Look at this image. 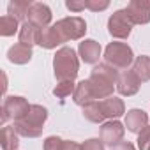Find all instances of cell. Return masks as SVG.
<instances>
[{"label": "cell", "mask_w": 150, "mask_h": 150, "mask_svg": "<svg viewBox=\"0 0 150 150\" xmlns=\"http://www.w3.org/2000/svg\"><path fill=\"white\" fill-rule=\"evenodd\" d=\"M78 53L85 64H97L101 57V44L94 39H85L83 42H80Z\"/></svg>", "instance_id": "cell-12"}, {"label": "cell", "mask_w": 150, "mask_h": 150, "mask_svg": "<svg viewBox=\"0 0 150 150\" xmlns=\"http://www.w3.org/2000/svg\"><path fill=\"white\" fill-rule=\"evenodd\" d=\"M7 58H9V62H13V64H20V65L28 64L30 58H32V48H30V46H25V44H21V42H18V44H14V46L9 48Z\"/></svg>", "instance_id": "cell-16"}, {"label": "cell", "mask_w": 150, "mask_h": 150, "mask_svg": "<svg viewBox=\"0 0 150 150\" xmlns=\"http://www.w3.org/2000/svg\"><path fill=\"white\" fill-rule=\"evenodd\" d=\"M131 30H132V21L129 20L125 9H118V11H115L110 16V20H108V32H110L111 37H115V39H127L131 35Z\"/></svg>", "instance_id": "cell-7"}, {"label": "cell", "mask_w": 150, "mask_h": 150, "mask_svg": "<svg viewBox=\"0 0 150 150\" xmlns=\"http://www.w3.org/2000/svg\"><path fill=\"white\" fill-rule=\"evenodd\" d=\"M138 148L139 150H150V125H146L138 134Z\"/></svg>", "instance_id": "cell-26"}, {"label": "cell", "mask_w": 150, "mask_h": 150, "mask_svg": "<svg viewBox=\"0 0 150 150\" xmlns=\"http://www.w3.org/2000/svg\"><path fill=\"white\" fill-rule=\"evenodd\" d=\"M72 101L76 103L78 106H87L90 103H94V94H92V88H90V83L88 80H81L78 85H76V90H74V96H72Z\"/></svg>", "instance_id": "cell-17"}, {"label": "cell", "mask_w": 150, "mask_h": 150, "mask_svg": "<svg viewBox=\"0 0 150 150\" xmlns=\"http://www.w3.org/2000/svg\"><path fill=\"white\" fill-rule=\"evenodd\" d=\"M34 2H30V0H14V2H11L7 6V14L16 18L18 21H23L28 18V13H30V7H32Z\"/></svg>", "instance_id": "cell-19"}, {"label": "cell", "mask_w": 150, "mask_h": 150, "mask_svg": "<svg viewBox=\"0 0 150 150\" xmlns=\"http://www.w3.org/2000/svg\"><path fill=\"white\" fill-rule=\"evenodd\" d=\"M65 7L71 13H81L83 9H87V0H67Z\"/></svg>", "instance_id": "cell-28"}, {"label": "cell", "mask_w": 150, "mask_h": 150, "mask_svg": "<svg viewBox=\"0 0 150 150\" xmlns=\"http://www.w3.org/2000/svg\"><path fill=\"white\" fill-rule=\"evenodd\" d=\"M30 110V104L25 97L20 96H9L4 99L2 104V122L6 124L7 120H20L27 115V111Z\"/></svg>", "instance_id": "cell-6"}, {"label": "cell", "mask_w": 150, "mask_h": 150, "mask_svg": "<svg viewBox=\"0 0 150 150\" xmlns=\"http://www.w3.org/2000/svg\"><path fill=\"white\" fill-rule=\"evenodd\" d=\"M139 85H141V81L138 80V76L132 72V69H125L122 74H118L117 90H118L120 96H127V97H131V96L138 94Z\"/></svg>", "instance_id": "cell-10"}, {"label": "cell", "mask_w": 150, "mask_h": 150, "mask_svg": "<svg viewBox=\"0 0 150 150\" xmlns=\"http://www.w3.org/2000/svg\"><path fill=\"white\" fill-rule=\"evenodd\" d=\"M132 72L138 76V80L141 83L148 81L150 80V57H146V55L136 57L134 64H132Z\"/></svg>", "instance_id": "cell-20"}, {"label": "cell", "mask_w": 150, "mask_h": 150, "mask_svg": "<svg viewBox=\"0 0 150 150\" xmlns=\"http://www.w3.org/2000/svg\"><path fill=\"white\" fill-rule=\"evenodd\" d=\"M55 27L58 28L64 42L67 41H78L85 35L87 32V23L83 18L80 16H69V18H62L55 23Z\"/></svg>", "instance_id": "cell-5"}, {"label": "cell", "mask_w": 150, "mask_h": 150, "mask_svg": "<svg viewBox=\"0 0 150 150\" xmlns=\"http://www.w3.org/2000/svg\"><path fill=\"white\" fill-rule=\"evenodd\" d=\"M110 7L108 0H87V9H90L92 13H99Z\"/></svg>", "instance_id": "cell-27"}, {"label": "cell", "mask_w": 150, "mask_h": 150, "mask_svg": "<svg viewBox=\"0 0 150 150\" xmlns=\"http://www.w3.org/2000/svg\"><path fill=\"white\" fill-rule=\"evenodd\" d=\"M129 20L132 25H146L150 21V2L143 0H131L125 7Z\"/></svg>", "instance_id": "cell-8"}, {"label": "cell", "mask_w": 150, "mask_h": 150, "mask_svg": "<svg viewBox=\"0 0 150 150\" xmlns=\"http://www.w3.org/2000/svg\"><path fill=\"white\" fill-rule=\"evenodd\" d=\"M64 146H65V141L62 139V138H58V136H50V138H46L44 139V150H64Z\"/></svg>", "instance_id": "cell-25"}, {"label": "cell", "mask_w": 150, "mask_h": 150, "mask_svg": "<svg viewBox=\"0 0 150 150\" xmlns=\"http://www.w3.org/2000/svg\"><path fill=\"white\" fill-rule=\"evenodd\" d=\"M101 108L106 115V118H118L125 113V106H124V101L118 99V97H108L104 101H101Z\"/></svg>", "instance_id": "cell-18"}, {"label": "cell", "mask_w": 150, "mask_h": 150, "mask_svg": "<svg viewBox=\"0 0 150 150\" xmlns=\"http://www.w3.org/2000/svg\"><path fill=\"white\" fill-rule=\"evenodd\" d=\"M60 44H64V39H62V35H60V32H58V28L55 25L42 28L41 39H39V46H42L46 50H53V48H57Z\"/></svg>", "instance_id": "cell-15"}, {"label": "cell", "mask_w": 150, "mask_h": 150, "mask_svg": "<svg viewBox=\"0 0 150 150\" xmlns=\"http://www.w3.org/2000/svg\"><path fill=\"white\" fill-rule=\"evenodd\" d=\"M48 118V110L41 104H30L27 115L13 124L14 131L25 138H39L42 134V125Z\"/></svg>", "instance_id": "cell-2"}, {"label": "cell", "mask_w": 150, "mask_h": 150, "mask_svg": "<svg viewBox=\"0 0 150 150\" xmlns=\"http://www.w3.org/2000/svg\"><path fill=\"white\" fill-rule=\"evenodd\" d=\"M104 58L106 64L115 69H129V65L134 64V53L125 42H110L104 50Z\"/></svg>", "instance_id": "cell-4"}, {"label": "cell", "mask_w": 150, "mask_h": 150, "mask_svg": "<svg viewBox=\"0 0 150 150\" xmlns=\"http://www.w3.org/2000/svg\"><path fill=\"white\" fill-rule=\"evenodd\" d=\"M117 81H118V72H117L115 67L108 65L106 62L96 65L90 72V78H88L94 99H103L104 101V99L111 97L113 87L117 85Z\"/></svg>", "instance_id": "cell-1"}, {"label": "cell", "mask_w": 150, "mask_h": 150, "mask_svg": "<svg viewBox=\"0 0 150 150\" xmlns=\"http://www.w3.org/2000/svg\"><path fill=\"white\" fill-rule=\"evenodd\" d=\"M148 125V115L143 111V110H131L125 113V127L134 132V134H139L145 127Z\"/></svg>", "instance_id": "cell-13"}, {"label": "cell", "mask_w": 150, "mask_h": 150, "mask_svg": "<svg viewBox=\"0 0 150 150\" xmlns=\"http://www.w3.org/2000/svg\"><path fill=\"white\" fill-rule=\"evenodd\" d=\"M111 150H136V148H134L132 143H129V141H120L118 145L111 146Z\"/></svg>", "instance_id": "cell-30"}, {"label": "cell", "mask_w": 150, "mask_h": 150, "mask_svg": "<svg viewBox=\"0 0 150 150\" xmlns=\"http://www.w3.org/2000/svg\"><path fill=\"white\" fill-rule=\"evenodd\" d=\"M83 150H104V143H103V139L92 138L83 143Z\"/></svg>", "instance_id": "cell-29"}, {"label": "cell", "mask_w": 150, "mask_h": 150, "mask_svg": "<svg viewBox=\"0 0 150 150\" xmlns=\"http://www.w3.org/2000/svg\"><path fill=\"white\" fill-rule=\"evenodd\" d=\"M64 150H83V145H80L76 141H65Z\"/></svg>", "instance_id": "cell-31"}, {"label": "cell", "mask_w": 150, "mask_h": 150, "mask_svg": "<svg viewBox=\"0 0 150 150\" xmlns=\"http://www.w3.org/2000/svg\"><path fill=\"white\" fill-rule=\"evenodd\" d=\"M41 32L42 28L32 25L30 21H25L20 28V42L25 44V46H34V44H39V39H41Z\"/></svg>", "instance_id": "cell-14"}, {"label": "cell", "mask_w": 150, "mask_h": 150, "mask_svg": "<svg viewBox=\"0 0 150 150\" xmlns=\"http://www.w3.org/2000/svg\"><path fill=\"white\" fill-rule=\"evenodd\" d=\"M28 21L39 28H46L51 21V9L42 2H34L28 13Z\"/></svg>", "instance_id": "cell-11"}, {"label": "cell", "mask_w": 150, "mask_h": 150, "mask_svg": "<svg viewBox=\"0 0 150 150\" xmlns=\"http://www.w3.org/2000/svg\"><path fill=\"white\" fill-rule=\"evenodd\" d=\"M124 134H125V127L118 120H110V122L103 124V127H101V139L104 145H111V146L118 145L122 141Z\"/></svg>", "instance_id": "cell-9"}, {"label": "cell", "mask_w": 150, "mask_h": 150, "mask_svg": "<svg viewBox=\"0 0 150 150\" xmlns=\"http://www.w3.org/2000/svg\"><path fill=\"white\" fill-rule=\"evenodd\" d=\"M53 71L58 81H74L80 71V60L76 51L69 46H64L53 57Z\"/></svg>", "instance_id": "cell-3"}, {"label": "cell", "mask_w": 150, "mask_h": 150, "mask_svg": "<svg viewBox=\"0 0 150 150\" xmlns=\"http://www.w3.org/2000/svg\"><path fill=\"white\" fill-rule=\"evenodd\" d=\"M20 134L14 131L13 125H6L2 129V136H0V145H2L4 150H18L20 145Z\"/></svg>", "instance_id": "cell-21"}, {"label": "cell", "mask_w": 150, "mask_h": 150, "mask_svg": "<svg viewBox=\"0 0 150 150\" xmlns=\"http://www.w3.org/2000/svg\"><path fill=\"white\" fill-rule=\"evenodd\" d=\"M83 117H85L88 122H94V124L104 122L106 115H104V111H103V108H101V101H94V103L87 104V106L83 108Z\"/></svg>", "instance_id": "cell-22"}, {"label": "cell", "mask_w": 150, "mask_h": 150, "mask_svg": "<svg viewBox=\"0 0 150 150\" xmlns=\"http://www.w3.org/2000/svg\"><path fill=\"white\" fill-rule=\"evenodd\" d=\"M20 28H21V27H20V21H18L16 18H13V16H9V14H6V16L0 18V35L11 37V35H14Z\"/></svg>", "instance_id": "cell-23"}, {"label": "cell", "mask_w": 150, "mask_h": 150, "mask_svg": "<svg viewBox=\"0 0 150 150\" xmlns=\"http://www.w3.org/2000/svg\"><path fill=\"white\" fill-rule=\"evenodd\" d=\"M74 90H76V85H74V81H60V83L53 88V94H55V97L64 99V97L74 96Z\"/></svg>", "instance_id": "cell-24"}]
</instances>
